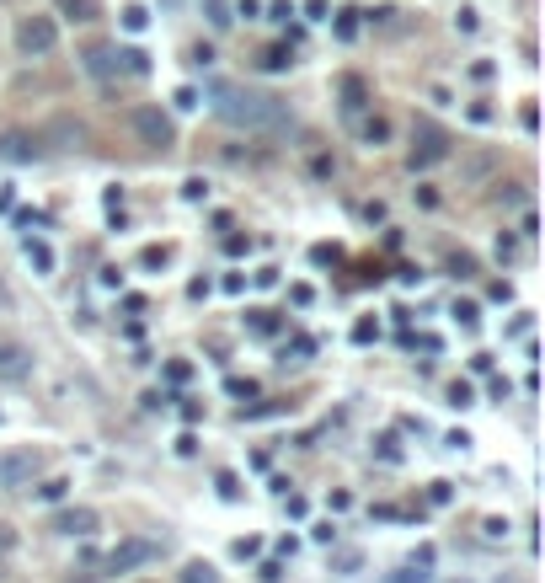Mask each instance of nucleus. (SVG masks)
Returning <instances> with one entry per match:
<instances>
[{"mask_svg": "<svg viewBox=\"0 0 545 583\" xmlns=\"http://www.w3.org/2000/svg\"><path fill=\"white\" fill-rule=\"evenodd\" d=\"M54 43H59L54 17H22V27H17V49H22V54L43 59V54H54Z\"/></svg>", "mask_w": 545, "mask_h": 583, "instance_id": "4", "label": "nucleus"}, {"mask_svg": "<svg viewBox=\"0 0 545 583\" xmlns=\"http://www.w3.org/2000/svg\"><path fill=\"white\" fill-rule=\"evenodd\" d=\"M33 375V354L22 343H0V380H27Z\"/></svg>", "mask_w": 545, "mask_h": 583, "instance_id": "7", "label": "nucleus"}, {"mask_svg": "<svg viewBox=\"0 0 545 583\" xmlns=\"http://www.w3.org/2000/svg\"><path fill=\"white\" fill-rule=\"evenodd\" d=\"M294 65V49L289 43H273V49H262V70H289Z\"/></svg>", "mask_w": 545, "mask_h": 583, "instance_id": "11", "label": "nucleus"}, {"mask_svg": "<svg viewBox=\"0 0 545 583\" xmlns=\"http://www.w3.org/2000/svg\"><path fill=\"white\" fill-rule=\"evenodd\" d=\"M97 525H102V514H97V509H65V514L54 519V530H59V535H91Z\"/></svg>", "mask_w": 545, "mask_h": 583, "instance_id": "8", "label": "nucleus"}, {"mask_svg": "<svg viewBox=\"0 0 545 583\" xmlns=\"http://www.w3.org/2000/svg\"><path fill=\"white\" fill-rule=\"evenodd\" d=\"M444 156H449V134L433 129V124H423V129H417V140H412V166L423 172V166L444 161Z\"/></svg>", "mask_w": 545, "mask_h": 583, "instance_id": "6", "label": "nucleus"}, {"mask_svg": "<svg viewBox=\"0 0 545 583\" xmlns=\"http://www.w3.org/2000/svg\"><path fill=\"white\" fill-rule=\"evenodd\" d=\"M449 407H471V386H465V380L449 386Z\"/></svg>", "mask_w": 545, "mask_h": 583, "instance_id": "21", "label": "nucleus"}, {"mask_svg": "<svg viewBox=\"0 0 545 583\" xmlns=\"http://www.w3.org/2000/svg\"><path fill=\"white\" fill-rule=\"evenodd\" d=\"M246 327H252L257 337H273L278 332V316L273 311H246Z\"/></svg>", "mask_w": 545, "mask_h": 583, "instance_id": "12", "label": "nucleus"}, {"mask_svg": "<svg viewBox=\"0 0 545 583\" xmlns=\"http://www.w3.org/2000/svg\"><path fill=\"white\" fill-rule=\"evenodd\" d=\"M38 493H43V498H49V503H59V498H65V493H70V482H65V477H49V482H43V487H38Z\"/></svg>", "mask_w": 545, "mask_h": 583, "instance_id": "18", "label": "nucleus"}, {"mask_svg": "<svg viewBox=\"0 0 545 583\" xmlns=\"http://www.w3.org/2000/svg\"><path fill=\"white\" fill-rule=\"evenodd\" d=\"M182 583H220V578H214L209 562H188V567H182Z\"/></svg>", "mask_w": 545, "mask_h": 583, "instance_id": "14", "label": "nucleus"}, {"mask_svg": "<svg viewBox=\"0 0 545 583\" xmlns=\"http://www.w3.org/2000/svg\"><path fill=\"white\" fill-rule=\"evenodd\" d=\"M129 124H134V134L150 150H171V145H177V124H171V113H161V107H134Z\"/></svg>", "mask_w": 545, "mask_h": 583, "instance_id": "2", "label": "nucleus"}, {"mask_svg": "<svg viewBox=\"0 0 545 583\" xmlns=\"http://www.w3.org/2000/svg\"><path fill=\"white\" fill-rule=\"evenodd\" d=\"M385 134H391V124H385V118H369V124H364V140H369V145H380Z\"/></svg>", "mask_w": 545, "mask_h": 583, "instance_id": "19", "label": "nucleus"}, {"mask_svg": "<svg viewBox=\"0 0 545 583\" xmlns=\"http://www.w3.org/2000/svg\"><path fill=\"white\" fill-rule=\"evenodd\" d=\"M0 156L6 161H38V140H27V134H6V140H0Z\"/></svg>", "mask_w": 545, "mask_h": 583, "instance_id": "9", "label": "nucleus"}, {"mask_svg": "<svg viewBox=\"0 0 545 583\" xmlns=\"http://www.w3.org/2000/svg\"><path fill=\"white\" fill-rule=\"evenodd\" d=\"M11 546H17V535H11V525H0V557H11Z\"/></svg>", "mask_w": 545, "mask_h": 583, "instance_id": "23", "label": "nucleus"}, {"mask_svg": "<svg viewBox=\"0 0 545 583\" xmlns=\"http://www.w3.org/2000/svg\"><path fill=\"white\" fill-rule=\"evenodd\" d=\"M449 268H455L460 279H471V273H476V263H471V257H449Z\"/></svg>", "mask_w": 545, "mask_h": 583, "instance_id": "22", "label": "nucleus"}, {"mask_svg": "<svg viewBox=\"0 0 545 583\" xmlns=\"http://www.w3.org/2000/svg\"><path fill=\"white\" fill-rule=\"evenodd\" d=\"M27 257H33V268H43V273L54 268V252L43 247V241H27Z\"/></svg>", "mask_w": 545, "mask_h": 583, "instance_id": "16", "label": "nucleus"}, {"mask_svg": "<svg viewBox=\"0 0 545 583\" xmlns=\"http://www.w3.org/2000/svg\"><path fill=\"white\" fill-rule=\"evenodd\" d=\"M455 316H460V327H476V321H481V311L471 300H455Z\"/></svg>", "mask_w": 545, "mask_h": 583, "instance_id": "20", "label": "nucleus"}, {"mask_svg": "<svg viewBox=\"0 0 545 583\" xmlns=\"http://www.w3.org/2000/svg\"><path fill=\"white\" fill-rule=\"evenodd\" d=\"M204 11H209V22L220 27V33H225L230 22H236V17H230V6H225V0H204Z\"/></svg>", "mask_w": 545, "mask_h": 583, "instance_id": "15", "label": "nucleus"}, {"mask_svg": "<svg viewBox=\"0 0 545 583\" xmlns=\"http://www.w3.org/2000/svg\"><path fill=\"white\" fill-rule=\"evenodd\" d=\"M209 107L225 118L230 129H284V102L273 91H257V86H241V81H225L214 75L209 81Z\"/></svg>", "mask_w": 545, "mask_h": 583, "instance_id": "1", "label": "nucleus"}, {"mask_svg": "<svg viewBox=\"0 0 545 583\" xmlns=\"http://www.w3.org/2000/svg\"><path fill=\"white\" fill-rule=\"evenodd\" d=\"M38 471H43V450H33V444L0 455V487H27Z\"/></svg>", "mask_w": 545, "mask_h": 583, "instance_id": "3", "label": "nucleus"}, {"mask_svg": "<svg viewBox=\"0 0 545 583\" xmlns=\"http://www.w3.org/2000/svg\"><path fill=\"white\" fill-rule=\"evenodd\" d=\"M342 107H348V113H358V107H364V81H358V75H348V81H342Z\"/></svg>", "mask_w": 545, "mask_h": 583, "instance_id": "13", "label": "nucleus"}, {"mask_svg": "<svg viewBox=\"0 0 545 583\" xmlns=\"http://www.w3.org/2000/svg\"><path fill=\"white\" fill-rule=\"evenodd\" d=\"M145 22H150L145 6H129V11H123V27H129V33H145Z\"/></svg>", "mask_w": 545, "mask_h": 583, "instance_id": "17", "label": "nucleus"}, {"mask_svg": "<svg viewBox=\"0 0 545 583\" xmlns=\"http://www.w3.org/2000/svg\"><path fill=\"white\" fill-rule=\"evenodd\" d=\"M155 557H161L155 541H118L113 551H107V573H134V567H145Z\"/></svg>", "mask_w": 545, "mask_h": 583, "instance_id": "5", "label": "nucleus"}, {"mask_svg": "<svg viewBox=\"0 0 545 583\" xmlns=\"http://www.w3.org/2000/svg\"><path fill=\"white\" fill-rule=\"evenodd\" d=\"M380 455H385V460H401V450H396V434H385V439H380Z\"/></svg>", "mask_w": 545, "mask_h": 583, "instance_id": "24", "label": "nucleus"}, {"mask_svg": "<svg viewBox=\"0 0 545 583\" xmlns=\"http://www.w3.org/2000/svg\"><path fill=\"white\" fill-rule=\"evenodd\" d=\"M59 11L75 17V22H97L102 17V0H59Z\"/></svg>", "mask_w": 545, "mask_h": 583, "instance_id": "10", "label": "nucleus"}]
</instances>
